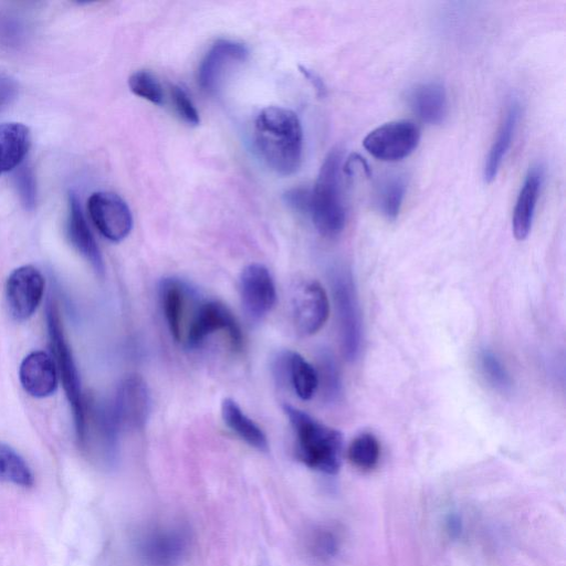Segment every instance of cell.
I'll use <instances>...</instances> for the list:
<instances>
[{
    "instance_id": "d6986e66",
    "label": "cell",
    "mask_w": 566,
    "mask_h": 566,
    "mask_svg": "<svg viewBox=\"0 0 566 566\" xmlns=\"http://www.w3.org/2000/svg\"><path fill=\"white\" fill-rule=\"evenodd\" d=\"M188 286L176 277H165L159 285V300L171 336L180 342Z\"/></svg>"
},
{
    "instance_id": "ba28073f",
    "label": "cell",
    "mask_w": 566,
    "mask_h": 566,
    "mask_svg": "<svg viewBox=\"0 0 566 566\" xmlns=\"http://www.w3.org/2000/svg\"><path fill=\"white\" fill-rule=\"evenodd\" d=\"M291 310L294 326L300 334L310 336L317 333L329 314L325 290L315 280L298 282L292 292Z\"/></svg>"
},
{
    "instance_id": "e0dca14e",
    "label": "cell",
    "mask_w": 566,
    "mask_h": 566,
    "mask_svg": "<svg viewBox=\"0 0 566 566\" xmlns=\"http://www.w3.org/2000/svg\"><path fill=\"white\" fill-rule=\"evenodd\" d=\"M67 235L72 245L90 262L99 275H103L104 262L101 251L85 220L80 201L74 193L69 196Z\"/></svg>"
},
{
    "instance_id": "5b68a950",
    "label": "cell",
    "mask_w": 566,
    "mask_h": 566,
    "mask_svg": "<svg viewBox=\"0 0 566 566\" xmlns=\"http://www.w3.org/2000/svg\"><path fill=\"white\" fill-rule=\"evenodd\" d=\"M46 325L53 361L61 375L63 387L70 405L72 406L75 431L77 438L82 434L85 423L86 401L83 397L80 375L66 342L59 311L54 303L46 307Z\"/></svg>"
},
{
    "instance_id": "5bb4252c",
    "label": "cell",
    "mask_w": 566,
    "mask_h": 566,
    "mask_svg": "<svg viewBox=\"0 0 566 566\" xmlns=\"http://www.w3.org/2000/svg\"><path fill=\"white\" fill-rule=\"evenodd\" d=\"M23 389L36 398L51 396L57 387L56 367L44 352H32L24 357L19 369Z\"/></svg>"
},
{
    "instance_id": "83f0119b",
    "label": "cell",
    "mask_w": 566,
    "mask_h": 566,
    "mask_svg": "<svg viewBox=\"0 0 566 566\" xmlns=\"http://www.w3.org/2000/svg\"><path fill=\"white\" fill-rule=\"evenodd\" d=\"M130 91L153 104L160 105L164 102L163 87L157 77L149 71L139 70L128 78Z\"/></svg>"
},
{
    "instance_id": "e575fe53",
    "label": "cell",
    "mask_w": 566,
    "mask_h": 566,
    "mask_svg": "<svg viewBox=\"0 0 566 566\" xmlns=\"http://www.w3.org/2000/svg\"><path fill=\"white\" fill-rule=\"evenodd\" d=\"M18 84L11 76L0 75V112L17 96Z\"/></svg>"
},
{
    "instance_id": "4316f807",
    "label": "cell",
    "mask_w": 566,
    "mask_h": 566,
    "mask_svg": "<svg viewBox=\"0 0 566 566\" xmlns=\"http://www.w3.org/2000/svg\"><path fill=\"white\" fill-rule=\"evenodd\" d=\"M349 461L358 469L367 471L376 467L380 457L377 438L368 432L357 436L348 447Z\"/></svg>"
},
{
    "instance_id": "9c48e42d",
    "label": "cell",
    "mask_w": 566,
    "mask_h": 566,
    "mask_svg": "<svg viewBox=\"0 0 566 566\" xmlns=\"http://www.w3.org/2000/svg\"><path fill=\"white\" fill-rule=\"evenodd\" d=\"M111 410L119 430L144 428L150 411V395L143 377L129 375L122 380Z\"/></svg>"
},
{
    "instance_id": "836d02e7",
    "label": "cell",
    "mask_w": 566,
    "mask_h": 566,
    "mask_svg": "<svg viewBox=\"0 0 566 566\" xmlns=\"http://www.w3.org/2000/svg\"><path fill=\"white\" fill-rule=\"evenodd\" d=\"M285 201L295 210L310 213L311 191L304 188H294L286 192Z\"/></svg>"
},
{
    "instance_id": "603a6c76",
    "label": "cell",
    "mask_w": 566,
    "mask_h": 566,
    "mask_svg": "<svg viewBox=\"0 0 566 566\" xmlns=\"http://www.w3.org/2000/svg\"><path fill=\"white\" fill-rule=\"evenodd\" d=\"M221 415L226 424L249 446L265 451L268 439L262 429L251 420L231 398H226L221 405Z\"/></svg>"
},
{
    "instance_id": "30bf717a",
    "label": "cell",
    "mask_w": 566,
    "mask_h": 566,
    "mask_svg": "<svg viewBox=\"0 0 566 566\" xmlns=\"http://www.w3.org/2000/svg\"><path fill=\"white\" fill-rule=\"evenodd\" d=\"M87 208L95 227L109 241L124 240L133 228L127 203L116 193L97 191L91 195Z\"/></svg>"
},
{
    "instance_id": "2e32d148",
    "label": "cell",
    "mask_w": 566,
    "mask_h": 566,
    "mask_svg": "<svg viewBox=\"0 0 566 566\" xmlns=\"http://www.w3.org/2000/svg\"><path fill=\"white\" fill-rule=\"evenodd\" d=\"M408 103L416 116L430 125L442 123L448 113L446 88L437 81L415 85L408 93Z\"/></svg>"
},
{
    "instance_id": "6da1fadb",
    "label": "cell",
    "mask_w": 566,
    "mask_h": 566,
    "mask_svg": "<svg viewBox=\"0 0 566 566\" xmlns=\"http://www.w3.org/2000/svg\"><path fill=\"white\" fill-rule=\"evenodd\" d=\"M258 155L273 171L290 176L298 170L303 155V129L297 115L284 107L268 106L254 120Z\"/></svg>"
},
{
    "instance_id": "44dd1931",
    "label": "cell",
    "mask_w": 566,
    "mask_h": 566,
    "mask_svg": "<svg viewBox=\"0 0 566 566\" xmlns=\"http://www.w3.org/2000/svg\"><path fill=\"white\" fill-rule=\"evenodd\" d=\"M281 374L289 379L295 394L303 400L311 399L318 387L316 369L298 353L285 352L279 358Z\"/></svg>"
},
{
    "instance_id": "8992f818",
    "label": "cell",
    "mask_w": 566,
    "mask_h": 566,
    "mask_svg": "<svg viewBox=\"0 0 566 566\" xmlns=\"http://www.w3.org/2000/svg\"><path fill=\"white\" fill-rule=\"evenodd\" d=\"M420 142V129L410 120H394L373 129L363 140L365 149L384 161L408 157Z\"/></svg>"
},
{
    "instance_id": "9a60e30c",
    "label": "cell",
    "mask_w": 566,
    "mask_h": 566,
    "mask_svg": "<svg viewBox=\"0 0 566 566\" xmlns=\"http://www.w3.org/2000/svg\"><path fill=\"white\" fill-rule=\"evenodd\" d=\"M187 543L181 530H156L143 538L140 551L153 566H172L184 555Z\"/></svg>"
},
{
    "instance_id": "4fadbf2b",
    "label": "cell",
    "mask_w": 566,
    "mask_h": 566,
    "mask_svg": "<svg viewBox=\"0 0 566 566\" xmlns=\"http://www.w3.org/2000/svg\"><path fill=\"white\" fill-rule=\"evenodd\" d=\"M248 55L247 46L240 42L223 39L214 42L198 67L197 80L201 90L207 93L216 92L224 73L244 62Z\"/></svg>"
},
{
    "instance_id": "7a4b0ae2",
    "label": "cell",
    "mask_w": 566,
    "mask_h": 566,
    "mask_svg": "<svg viewBox=\"0 0 566 566\" xmlns=\"http://www.w3.org/2000/svg\"><path fill=\"white\" fill-rule=\"evenodd\" d=\"M283 410L295 434L298 459L314 470L336 473L342 459V433L291 405H284Z\"/></svg>"
},
{
    "instance_id": "cb8c5ba5",
    "label": "cell",
    "mask_w": 566,
    "mask_h": 566,
    "mask_svg": "<svg viewBox=\"0 0 566 566\" xmlns=\"http://www.w3.org/2000/svg\"><path fill=\"white\" fill-rule=\"evenodd\" d=\"M407 182L401 175H389L377 186L375 199L379 211L389 220H395L400 211Z\"/></svg>"
},
{
    "instance_id": "1f68e13d",
    "label": "cell",
    "mask_w": 566,
    "mask_h": 566,
    "mask_svg": "<svg viewBox=\"0 0 566 566\" xmlns=\"http://www.w3.org/2000/svg\"><path fill=\"white\" fill-rule=\"evenodd\" d=\"M23 39V28L19 21L11 17H0V44L15 48Z\"/></svg>"
},
{
    "instance_id": "277c9868",
    "label": "cell",
    "mask_w": 566,
    "mask_h": 566,
    "mask_svg": "<svg viewBox=\"0 0 566 566\" xmlns=\"http://www.w3.org/2000/svg\"><path fill=\"white\" fill-rule=\"evenodd\" d=\"M331 283L336 307L342 350L354 361L363 340V326L358 295L350 271L338 266L332 271Z\"/></svg>"
},
{
    "instance_id": "d590c367",
    "label": "cell",
    "mask_w": 566,
    "mask_h": 566,
    "mask_svg": "<svg viewBox=\"0 0 566 566\" xmlns=\"http://www.w3.org/2000/svg\"><path fill=\"white\" fill-rule=\"evenodd\" d=\"M302 70H303L302 72L306 75V77L312 81V83L316 87V90L324 91L322 81L314 73H312L305 69H302Z\"/></svg>"
},
{
    "instance_id": "ac0fdd59",
    "label": "cell",
    "mask_w": 566,
    "mask_h": 566,
    "mask_svg": "<svg viewBox=\"0 0 566 566\" xmlns=\"http://www.w3.org/2000/svg\"><path fill=\"white\" fill-rule=\"evenodd\" d=\"M542 182V167L533 166L530 168L513 210L512 229L517 240L526 239L531 231Z\"/></svg>"
},
{
    "instance_id": "ffe728a7",
    "label": "cell",
    "mask_w": 566,
    "mask_h": 566,
    "mask_svg": "<svg viewBox=\"0 0 566 566\" xmlns=\"http://www.w3.org/2000/svg\"><path fill=\"white\" fill-rule=\"evenodd\" d=\"M518 118L520 104L516 101H511L499 127L496 138L485 159L483 169L485 182H492L495 179L503 159L511 147Z\"/></svg>"
},
{
    "instance_id": "8fae6325",
    "label": "cell",
    "mask_w": 566,
    "mask_h": 566,
    "mask_svg": "<svg viewBox=\"0 0 566 566\" xmlns=\"http://www.w3.org/2000/svg\"><path fill=\"white\" fill-rule=\"evenodd\" d=\"M44 291V279L32 265L15 269L8 277L6 300L11 315L19 321L32 316Z\"/></svg>"
},
{
    "instance_id": "f1b7e54d",
    "label": "cell",
    "mask_w": 566,
    "mask_h": 566,
    "mask_svg": "<svg viewBox=\"0 0 566 566\" xmlns=\"http://www.w3.org/2000/svg\"><path fill=\"white\" fill-rule=\"evenodd\" d=\"M14 185L21 205L27 210H33L36 203V184L31 167L21 164L15 168Z\"/></svg>"
},
{
    "instance_id": "7c38bea8",
    "label": "cell",
    "mask_w": 566,
    "mask_h": 566,
    "mask_svg": "<svg viewBox=\"0 0 566 566\" xmlns=\"http://www.w3.org/2000/svg\"><path fill=\"white\" fill-rule=\"evenodd\" d=\"M239 292L245 312L253 319L265 316L276 302L273 277L260 263H251L242 270L239 277Z\"/></svg>"
},
{
    "instance_id": "d6a6232c",
    "label": "cell",
    "mask_w": 566,
    "mask_h": 566,
    "mask_svg": "<svg viewBox=\"0 0 566 566\" xmlns=\"http://www.w3.org/2000/svg\"><path fill=\"white\" fill-rule=\"evenodd\" d=\"M338 547L337 537L328 530L317 531L311 539V548L322 558H328L335 555Z\"/></svg>"
},
{
    "instance_id": "7402d4cb",
    "label": "cell",
    "mask_w": 566,
    "mask_h": 566,
    "mask_svg": "<svg viewBox=\"0 0 566 566\" xmlns=\"http://www.w3.org/2000/svg\"><path fill=\"white\" fill-rule=\"evenodd\" d=\"M30 147L29 128L15 122L0 124V175L20 166Z\"/></svg>"
},
{
    "instance_id": "484cf974",
    "label": "cell",
    "mask_w": 566,
    "mask_h": 566,
    "mask_svg": "<svg viewBox=\"0 0 566 566\" xmlns=\"http://www.w3.org/2000/svg\"><path fill=\"white\" fill-rule=\"evenodd\" d=\"M479 366L485 380L495 390L502 394L512 390V377L501 358L493 350L484 348L480 352Z\"/></svg>"
},
{
    "instance_id": "d4e9b609",
    "label": "cell",
    "mask_w": 566,
    "mask_h": 566,
    "mask_svg": "<svg viewBox=\"0 0 566 566\" xmlns=\"http://www.w3.org/2000/svg\"><path fill=\"white\" fill-rule=\"evenodd\" d=\"M0 480L23 488H30L34 483L33 473L25 460L3 442H0Z\"/></svg>"
},
{
    "instance_id": "4dcf8cb0",
    "label": "cell",
    "mask_w": 566,
    "mask_h": 566,
    "mask_svg": "<svg viewBox=\"0 0 566 566\" xmlns=\"http://www.w3.org/2000/svg\"><path fill=\"white\" fill-rule=\"evenodd\" d=\"M321 376L325 396L329 400H335L340 395V379L337 366L333 357L328 354L323 355L321 360Z\"/></svg>"
},
{
    "instance_id": "3957f363",
    "label": "cell",
    "mask_w": 566,
    "mask_h": 566,
    "mask_svg": "<svg viewBox=\"0 0 566 566\" xmlns=\"http://www.w3.org/2000/svg\"><path fill=\"white\" fill-rule=\"evenodd\" d=\"M342 159L340 149H332L325 157L311 190L310 214L317 231L328 238L338 235L346 221L342 196Z\"/></svg>"
},
{
    "instance_id": "f546056e",
    "label": "cell",
    "mask_w": 566,
    "mask_h": 566,
    "mask_svg": "<svg viewBox=\"0 0 566 566\" xmlns=\"http://www.w3.org/2000/svg\"><path fill=\"white\" fill-rule=\"evenodd\" d=\"M170 97L179 117L188 125L197 126L200 123L199 113L187 92L178 86L170 87Z\"/></svg>"
},
{
    "instance_id": "52a82bcc",
    "label": "cell",
    "mask_w": 566,
    "mask_h": 566,
    "mask_svg": "<svg viewBox=\"0 0 566 566\" xmlns=\"http://www.w3.org/2000/svg\"><path fill=\"white\" fill-rule=\"evenodd\" d=\"M219 331L227 333L234 350L241 349L243 342L241 328L231 311L218 301L201 302L188 325L186 343L188 347L196 348L207 337Z\"/></svg>"
}]
</instances>
